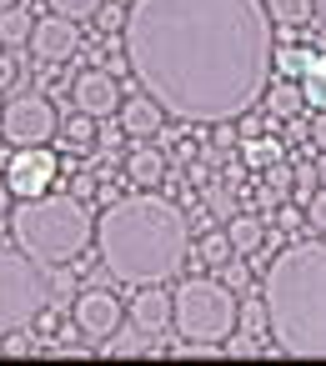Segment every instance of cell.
<instances>
[{
	"label": "cell",
	"instance_id": "27",
	"mask_svg": "<svg viewBox=\"0 0 326 366\" xmlns=\"http://www.w3.org/2000/svg\"><path fill=\"white\" fill-rule=\"evenodd\" d=\"M261 346H266V341H261V336H251V331H231V336L221 341V351H226V356H261Z\"/></svg>",
	"mask_w": 326,
	"mask_h": 366
},
{
	"label": "cell",
	"instance_id": "21",
	"mask_svg": "<svg viewBox=\"0 0 326 366\" xmlns=\"http://www.w3.org/2000/svg\"><path fill=\"white\" fill-rule=\"evenodd\" d=\"M306 61H311V46H281V51H276V61H271V71H281V76H291V81H296Z\"/></svg>",
	"mask_w": 326,
	"mask_h": 366
},
{
	"label": "cell",
	"instance_id": "28",
	"mask_svg": "<svg viewBox=\"0 0 326 366\" xmlns=\"http://www.w3.org/2000/svg\"><path fill=\"white\" fill-rule=\"evenodd\" d=\"M266 191H276L281 201L291 196V166H286V156H281L276 166H266Z\"/></svg>",
	"mask_w": 326,
	"mask_h": 366
},
{
	"label": "cell",
	"instance_id": "34",
	"mask_svg": "<svg viewBox=\"0 0 326 366\" xmlns=\"http://www.w3.org/2000/svg\"><path fill=\"white\" fill-rule=\"evenodd\" d=\"M286 136H291V141H306V136H311L306 116H291V121H286Z\"/></svg>",
	"mask_w": 326,
	"mask_h": 366
},
{
	"label": "cell",
	"instance_id": "17",
	"mask_svg": "<svg viewBox=\"0 0 326 366\" xmlns=\"http://www.w3.org/2000/svg\"><path fill=\"white\" fill-rule=\"evenodd\" d=\"M266 16L281 31H301V26L316 21V0H266Z\"/></svg>",
	"mask_w": 326,
	"mask_h": 366
},
{
	"label": "cell",
	"instance_id": "19",
	"mask_svg": "<svg viewBox=\"0 0 326 366\" xmlns=\"http://www.w3.org/2000/svg\"><path fill=\"white\" fill-rule=\"evenodd\" d=\"M31 11L21 6V0H16V6H6V11H0V46H26L31 41Z\"/></svg>",
	"mask_w": 326,
	"mask_h": 366
},
{
	"label": "cell",
	"instance_id": "5",
	"mask_svg": "<svg viewBox=\"0 0 326 366\" xmlns=\"http://www.w3.org/2000/svg\"><path fill=\"white\" fill-rule=\"evenodd\" d=\"M171 326L186 346H221L236 331V291L226 281H206L201 271H191L186 281L176 276Z\"/></svg>",
	"mask_w": 326,
	"mask_h": 366
},
{
	"label": "cell",
	"instance_id": "2",
	"mask_svg": "<svg viewBox=\"0 0 326 366\" xmlns=\"http://www.w3.org/2000/svg\"><path fill=\"white\" fill-rule=\"evenodd\" d=\"M96 251L111 281L121 286H166L191 261V221L166 196L111 201L96 221Z\"/></svg>",
	"mask_w": 326,
	"mask_h": 366
},
{
	"label": "cell",
	"instance_id": "39",
	"mask_svg": "<svg viewBox=\"0 0 326 366\" xmlns=\"http://www.w3.org/2000/svg\"><path fill=\"white\" fill-rule=\"evenodd\" d=\"M321 21H326V0H321Z\"/></svg>",
	"mask_w": 326,
	"mask_h": 366
},
{
	"label": "cell",
	"instance_id": "38",
	"mask_svg": "<svg viewBox=\"0 0 326 366\" xmlns=\"http://www.w3.org/2000/svg\"><path fill=\"white\" fill-rule=\"evenodd\" d=\"M6 6H16V0H0V11H6Z\"/></svg>",
	"mask_w": 326,
	"mask_h": 366
},
{
	"label": "cell",
	"instance_id": "26",
	"mask_svg": "<svg viewBox=\"0 0 326 366\" xmlns=\"http://www.w3.org/2000/svg\"><path fill=\"white\" fill-rule=\"evenodd\" d=\"M316 186H321V181H316V166H311V161H301V166H296V171H291V196H296V201H301V206H306V201H311V191H316Z\"/></svg>",
	"mask_w": 326,
	"mask_h": 366
},
{
	"label": "cell",
	"instance_id": "14",
	"mask_svg": "<svg viewBox=\"0 0 326 366\" xmlns=\"http://www.w3.org/2000/svg\"><path fill=\"white\" fill-rule=\"evenodd\" d=\"M261 106H266V116H271V121H291V116H301V111H306V96H301V86H296L291 76H281V81H266Z\"/></svg>",
	"mask_w": 326,
	"mask_h": 366
},
{
	"label": "cell",
	"instance_id": "7",
	"mask_svg": "<svg viewBox=\"0 0 326 366\" xmlns=\"http://www.w3.org/2000/svg\"><path fill=\"white\" fill-rule=\"evenodd\" d=\"M56 131H61V116H56V106L41 91L11 96L6 111H0V136H6L11 146H51Z\"/></svg>",
	"mask_w": 326,
	"mask_h": 366
},
{
	"label": "cell",
	"instance_id": "33",
	"mask_svg": "<svg viewBox=\"0 0 326 366\" xmlns=\"http://www.w3.org/2000/svg\"><path fill=\"white\" fill-rule=\"evenodd\" d=\"M316 121H311V146L316 151H326V111H311Z\"/></svg>",
	"mask_w": 326,
	"mask_h": 366
},
{
	"label": "cell",
	"instance_id": "35",
	"mask_svg": "<svg viewBox=\"0 0 326 366\" xmlns=\"http://www.w3.org/2000/svg\"><path fill=\"white\" fill-rule=\"evenodd\" d=\"M91 191H96V181H91V176H76V186H71V196H81V201H86Z\"/></svg>",
	"mask_w": 326,
	"mask_h": 366
},
{
	"label": "cell",
	"instance_id": "4",
	"mask_svg": "<svg viewBox=\"0 0 326 366\" xmlns=\"http://www.w3.org/2000/svg\"><path fill=\"white\" fill-rule=\"evenodd\" d=\"M11 236H16V246L36 266H71L96 241V221H91V211H86L81 196H71V191H41V196L16 201Z\"/></svg>",
	"mask_w": 326,
	"mask_h": 366
},
{
	"label": "cell",
	"instance_id": "8",
	"mask_svg": "<svg viewBox=\"0 0 326 366\" xmlns=\"http://www.w3.org/2000/svg\"><path fill=\"white\" fill-rule=\"evenodd\" d=\"M71 326L81 331V341L101 346L106 336L121 331V296L106 291V286H86V291L76 296V306H71Z\"/></svg>",
	"mask_w": 326,
	"mask_h": 366
},
{
	"label": "cell",
	"instance_id": "13",
	"mask_svg": "<svg viewBox=\"0 0 326 366\" xmlns=\"http://www.w3.org/2000/svg\"><path fill=\"white\" fill-rule=\"evenodd\" d=\"M161 121H166V111H161L151 96L121 101V131H126V136H136V141H151V136L161 131Z\"/></svg>",
	"mask_w": 326,
	"mask_h": 366
},
{
	"label": "cell",
	"instance_id": "12",
	"mask_svg": "<svg viewBox=\"0 0 326 366\" xmlns=\"http://www.w3.org/2000/svg\"><path fill=\"white\" fill-rule=\"evenodd\" d=\"M126 326H136L146 341L166 336V326H171V291L166 286H136V296L126 306Z\"/></svg>",
	"mask_w": 326,
	"mask_h": 366
},
{
	"label": "cell",
	"instance_id": "30",
	"mask_svg": "<svg viewBox=\"0 0 326 366\" xmlns=\"http://www.w3.org/2000/svg\"><path fill=\"white\" fill-rule=\"evenodd\" d=\"M221 281H226L231 291H241V286L251 281V271H246V256H231V261H221Z\"/></svg>",
	"mask_w": 326,
	"mask_h": 366
},
{
	"label": "cell",
	"instance_id": "3",
	"mask_svg": "<svg viewBox=\"0 0 326 366\" xmlns=\"http://www.w3.org/2000/svg\"><path fill=\"white\" fill-rule=\"evenodd\" d=\"M271 341L281 356L326 361V241H291L261 276Z\"/></svg>",
	"mask_w": 326,
	"mask_h": 366
},
{
	"label": "cell",
	"instance_id": "36",
	"mask_svg": "<svg viewBox=\"0 0 326 366\" xmlns=\"http://www.w3.org/2000/svg\"><path fill=\"white\" fill-rule=\"evenodd\" d=\"M11 211V186H6V176H0V216Z\"/></svg>",
	"mask_w": 326,
	"mask_h": 366
},
{
	"label": "cell",
	"instance_id": "15",
	"mask_svg": "<svg viewBox=\"0 0 326 366\" xmlns=\"http://www.w3.org/2000/svg\"><path fill=\"white\" fill-rule=\"evenodd\" d=\"M226 241H231V251H236V256H256V251L266 246V221H261V216H251V211H241V216H231V221H226Z\"/></svg>",
	"mask_w": 326,
	"mask_h": 366
},
{
	"label": "cell",
	"instance_id": "1",
	"mask_svg": "<svg viewBox=\"0 0 326 366\" xmlns=\"http://www.w3.org/2000/svg\"><path fill=\"white\" fill-rule=\"evenodd\" d=\"M121 41L141 91L181 126L256 111L276 61L266 0H131Z\"/></svg>",
	"mask_w": 326,
	"mask_h": 366
},
{
	"label": "cell",
	"instance_id": "31",
	"mask_svg": "<svg viewBox=\"0 0 326 366\" xmlns=\"http://www.w3.org/2000/svg\"><path fill=\"white\" fill-rule=\"evenodd\" d=\"M96 21H101V31H126V11H121V6H106V0H101Z\"/></svg>",
	"mask_w": 326,
	"mask_h": 366
},
{
	"label": "cell",
	"instance_id": "16",
	"mask_svg": "<svg viewBox=\"0 0 326 366\" xmlns=\"http://www.w3.org/2000/svg\"><path fill=\"white\" fill-rule=\"evenodd\" d=\"M296 86H301V96H306V111H326V46L311 51V61L301 66Z\"/></svg>",
	"mask_w": 326,
	"mask_h": 366
},
{
	"label": "cell",
	"instance_id": "6",
	"mask_svg": "<svg viewBox=\"0 0 326 366\" xmlns=\"http://www.w3.org/2000/svg\"><path fill=\"white\" fill-rule=\"evenodd\" d=\"M46 306V281H41V266L26 256V251H6L0 246V336L16 331V326H31Z\"/></svg>",
	"mask_w": 326,
	"mask_h": 366
},
{
	"label": "cell",
	"instance_id": "20",
	"mask_svg": "<svg viewBox=\"0 0 326 366\" xmlns=\"http://www.w3.org/2000/svg\"><path fill=\"white\" fill-rule=\"evenodd\" d=\"M241 156H246V166H251V171H266V166H276L286 151H281V141H276V136H251V141L241 146Z\"/></svg>",
	"mask_w": 326,
	"mask_h": 366
},
{
	"label": "cell",
	"instance_id": "29",
	"mask_svg": "<svg viewBox=\"0 0 326 366\" xmlns=\"http://www.w3.org/2000/svg\"><path fill=\"white\" fill-rule=\"evenodd\" d=\"M306 226L326 236V186H316V191H311V201H306Z\"/></svg>",
	"mask_w": 326,
	"mask_h": 366
},
{
	"label": "cell",
	"instance_id": "9",
	"mask_svg": "<svg viewBox=\"0 0 326 366\" xmlns=\"http://www.w3.org/2000/svg\"><path fill=\"white\" fill-rule=\"evenodd\" d=\"M56 176H61V161H56L46 146H16V156L6 161V186H11V196H21V201L51 191Z\"/></svg>",
	"mask_w": 326,
	"mask_h": 366
},
{
	"label": "cell",
	"instance_id": "23",
	"mask_svg": "<svg viewBox=\"0 0 326 366\" xmlns=\"http://www.w3.org/2000/svg\"><path fill=\"white\" fill-rule=\"evenodd\" d=\"M31 351H41V341L31 336V326H16V331L0 336V356H31Z\"/></svg>",
	"mask_w": 326,
	"mask_h": 366
},
{
	"label": "cell",
	"instance_id": "32",
	"mask_svg": "<svg viewBox=\"0 0 326 366\" xmlns=\"http://www.w3.org/2000/svg\"><path fill=\"white\" fill-rule=\"evenodd\" d=\"M16 76H21L16 56H0V91H11V86H16Z\"/></svg>",
	"mask_w": 326,
	"mask_h": 366
},
{
	"label": "cell",
	"instance_id": "22",
	"mask_svg": "<svg viewBox=\"0 0 326 366\" xmlns=\"http://www.w3.org/2000/svg\"><path fill=\"white\" fill-rule=\"evenodd\" d=\"M236 326H241V331H251V336H266V331H271V321H266V301H261V296H256V301H246V306L236 311Z\"/></svg>",
	"mask_w": 326,
	"mask_h": 366
},
{
	"label": "cell",
	"instance_id": "18",
	"mask_svg": "<svg viewBox=\"0 0 326 366\" xmlns=\"http://www.w3.org/2000/svg\"><path fill=\"white\" fill-rule=\"evenodd\" d=\"M126 176H131L136 186H161V176H166V156L151 151V146H136V151L126 156Z\"/></svg>",
	"mask_w": 326,
	"mask_h": 366
},
{
	"label": "cell",
	"instance_id": "25",
	"mask_svg": "<svg viewBox=\"0 0 326 366\" xmlns=\"http://www.w3.org/2000/svg\"><path fill=\"white\" fill-rule=\"evenodd\" d=\"M51 11L81 26V21H96V11H101V0H51Z\"/></svg>",
	"mask_w": 326,
	"mask_h": 366
},
{
	"label": "cell",
	"instance_id": "11",
	"mask_svg": "<svg viewBox=\"0 0 326 366\" xmlns=\"http://www.w3.org/2000/svg\"><path fill=\"white\" fill-rule=\"evenodd\" d=\"M71 101H76V111L106 121V116L121 111V86H116V76H111L106 66H101V71H81V76L71 81Z\"/></svg>",
	"mask_w": 326,
	"mask_h": 366
},
{
	"label": "cell",
	"instance_id": "37",
	"mask_svg": "<svg viewBox=\"0 0 326 366\" xmlns=\"http://www.w3.org/2000/svg\"><path fill=\"white\" fill-rule=\"evenodd\" d=\"M311 166H316V181L326 186V151H321V161H311Z\"/></svg>",
	"mask_w": 326,
	"mask_h": 366
},
{
	"label": "cell",
	"instance_id": "10",
	"mask_svg": "<svg viewBox=\"0 0 326 366\" xmlns=\"http://www.w3.org/2000/svg\"><path fill=\"white\" fill-rule=\"evenodd\" d=\"M31 56L41 61V66H61V61H71L76 51H81V26L76 21H66V16H46V21H36L31 26Z\"/></svg>",
	"mask_w": 326,
	"mask_h": 366
},
{
	"label": "cell",
	"instance_id": "24",
	"mask_svg": "<svg viewBox=\"0 0 326 366\" xmlns=\"http://www.w3.org/2000/svg\"><path fill=\"white\" fill-rule=\"evenodd\" d=\"M61 131H66V141H71V146H81V151H86V146L96 141V116H86V111H76V116H71V121H66Z\"/></svg>",
	"mask_w": 326,
	"mask_h": 366
}]
</instances>
